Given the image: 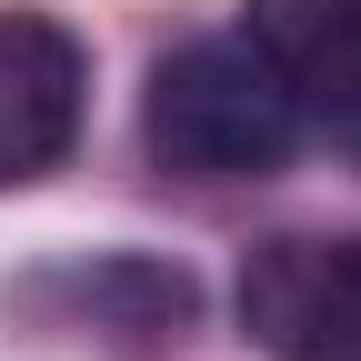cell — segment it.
Listing matches in <instances>:
<instances>
[{"mask_svg": "<svg viewBox=\"0 0 361 361\" xmlns=\"http://www.w3.org/2000/svg\"><path fill=\"white\" fill-rule=\"evenodd\" d=\"M241 40L301 101V121H341L361 101V0H241Z\"/></svg>", "mask_w": 361, "mask_h": 361, "instance_id": "obj_4", "label": "cell"}, {"mask_svg": "<svg viewBox=\"0 0 361 361\" xmlns=\"http://www.w3.org/2000/svg\"><path fill=\"white\" fill-rule=\"evenodd\" d=\"M90 111V51L51 11H0V191L61 171Z\"/></svg>", "mask_w": 361, "mask_h": 361, "instance_id": "obj_3", "label": "cell"}, {"mask_svg": "<svg viewBox=\"0 0 361 361\" xmlns=\"http://www.w3.org/2000/svg\"><path fill=\"white\" fill-rule=\"evenodd\" d=\"M141 141L180 180H261L301 151V101L261 71L251 40H180L151 71Z\"/></svg>", "mask_w": 361, "mask_h": 361, "instance_id": "obj_1", "label": "cell"}, {"mask_svg": "<svg viewBox=\"0 0 361 361\" xmlns=\"http://www.w3.org/2000/svg\"><path fill=\"white\" fill-rule=\"evenodd\" d=\"M241 331L271 361H361V241H261L241 261Z\"/></svg>", "mask_w": 361, "mask_h": 361, "instance_id": "obj_2", "label": "cell"}]
</instances>
